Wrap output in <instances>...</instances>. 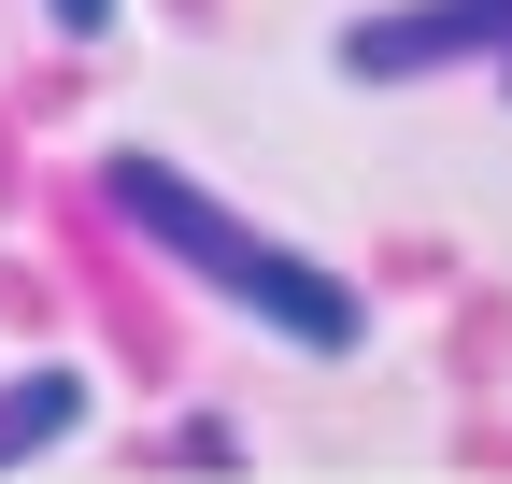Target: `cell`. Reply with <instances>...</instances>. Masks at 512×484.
Masks as SVG:
<instances>
[{
  "instance_id": "6da1fadb",
  "label": "cell",
  "mask_w": 512,
  "mask_h": 484,
  "mask_svg": "<svg viewBox=\"0 0 512 484\" xmlns=\"http://www.w3.org/2000/svg\"><path fill=\"white\" fill-rule=\"evenodd\" d=\"M114 214L143 228L171 271H200V285L228 299V314H256L271 342H299V356H356V342H370V299H356V285H342L328 257H299L285 228L228 214V200H214V186H200L185 157L128 143V157H114Z\"/></svg>"
},
{
  "instance_id": "7a4b0ae2",
  "label": "cell",
  "mask_w": 512,
  "mask_h": 484,
  "mask_svg": "<svg viewBox=\"0 0 512 484\" xmlns=\"http://www.w3.org/2000/svg\"><path fill=\"white\" fill-rule=\"evenodd\" d=\"M456 57H512V0H384V15H342L328 72L342 86H413V72H456Z\"/></svg>"
},
{
  "instance_id": "3957f363",
  "label": "cell",
  "mask_w": 512,
  "mask_h": 484,
  "mask_svg": "<svg viewBox=\"0 0 512 484\" xmlns=\"http://www.w3.org/2000/svg\"><path fill=\"white\" fill-rule=\"evenodd\" d=\"M72 428H86V371H15V385H0V470H15V456H57Z\"/></svg>"
},
{
  "instance_id": "277c9868",
  "label": "cell",
  "mask_w": 512,
  "mask_h": 484,
  "mask_svg": "<svg viewBox=\"0 0 512 484\" xmlns=\"http://www.w3.org/2000/svg\"><path fill=\"white\" fill-rule=\"evenodd\" d=\"M43 15L72 29V43H86V29H114V0H43Z\"/></svg>"
},
{
  "instance_id": "5b68a950",
  "label": "cell",
  "mask_w": 512,
  "mask_h": 484,
  "mask_svg": "<svg viewBox=\"0 0 512 484\" xmlns=\"http://www.w3.org/2000/svg\"><path fill=\"white\" fill-rule=\"evenodd\" d=\"M498 72H512V57H498Z\"/></svg>"
}]
</instances>
